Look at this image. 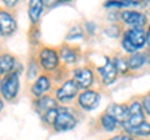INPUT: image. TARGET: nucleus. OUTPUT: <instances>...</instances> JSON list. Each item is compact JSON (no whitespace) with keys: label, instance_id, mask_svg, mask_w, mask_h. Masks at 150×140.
I'll return each mask as SVG.
<instances>
[{"label":"nucleus","instance_id":"c85d7f7f","mask_svg":"<svg viewBox=\"0 0 150 140\" xmlns=\"http://www.w3.org/2000/svg\"><path fill=\"white\" fill-rule=\"evenodd\" d=\"M3 106H4V104H3V100H1V98H0V111L3 110Z\"/></svg>","mask_w":150,"mask_h":140},{"label":"nucleus","instance_id":"a878e982","mask_svg":"<svg viewBox=\"0 0 150 140\" xmlns=\"http://www.w3.org/2000/svg\"><path fill=\"white\" fill-rule=\"evenodd\" d=\"M143 106H144L143 110H145V113L149 114V111H150V108H149V94L144 98V100H143Z\"/></svg>","mask_w":150,"mask_h":140},{"label":"nucleus","instance_id":"393cba45","mask_svg":"<svg viewBox=\"0 0 150 140\" xmlns=\"http://www.w3.org/2000/svg\"><path fill=\"white\" fill-rule=\"evenodd\" d=\"M109 140H135L133 136H130V135H116V136L111 138Z\"/></svg>","mask_w":150,"mask_h":140},{"label":"nucleus","instance_id":"f3484780","mask_svg":"<svg viewBox=\"0 0 150 140\" xmlns=\"http://www.w3.org/2000/svg\"><path fill=\"white\" fill-rule=\"evenodd\" d=\"M146 62V55L143 54V53H134L131 57L129 58L128 63V68L131 70H135V69H139L140 66H143Z\"/></svg>","mask_w":150,"mask_h":140},{"label":"nucleus","instance_id":"2eb2a0df","mask_svg":"<svg viewBox=\"0 0 150 140\" xmlns=\"http://www.w3.org/2000/svg\"><path fill=\"white\" fill-rule=\"evenodd\" d=\"M15 59L10 54H4L0 57V74H9L15 66Z\"/></svg>","mask_w":150,"mask_h":140},{"label":"nucleus","instance_id":"f257e3e1","mask_svg":"<svg viewBox=\"0 0 150 140\" xmlns=\"http://www.w3.org/2000/svg\"><path fill=\"white\" fill-rule=\"evenodd\" d=\"M149 41V33H145L143 29H129L124 33L123 36V48L128 53H137V50L143 48Z\"/></svg>","mask_w":150,"mask_h":140},{"label":"nucleus","instance_id":"1a4fd4ad","mask_svg":"<svg viewBox=\"0 0 150 140\" xmlns=\"http://www.w3.org/2000/svg\"><path fill=\"white\" fill-rule=\"evenodd\" d=\"M78 94V86L73 80L65 81L56 91V99L62 103H69Z\"/></svg>","mask_w":150,"mask_h":140},{"label":"nucleus","instance_id":"0eeeda50","mask_svg":"<svg viewBox=\"0 0 150 140\" xmlns=\"http://www.w3.org/2000/svg\"><path fill=\"white\" fill-rule=\"evenodd\" d=\"M74 79L73 81L75 83V85L79 88H83V89H86L93 84L94 81V75H93V71L88 68H80V69H75L74 73Z\"/></svg>","mask_w":150,"mask_h":140},{"label":"nucleus","instance_id":"cd10ccee","mask_svg":"<svg viewBox=\"0 0 150 140\" xmlns=\"http://www.w3.org/2000/svg\"><path fill=\"white\" fill-rule=\"evenodd\" d=\"M4 4L8 6H14V5H16V1H13V0H9V1H4Z\"/></svg>","mask_w":150,"mask_h":140},{"label":"nucleus","instance_id":"aec40b11","mask_svg":"<svg viewBox=\"0 0 150 140\" xmlns=\"http://www.w3.org/2000/svg\"><path fill=\"white\" fill-rule=\"evenodd\" d=\"M149 132H150V125L148 121H145V123H143L140 127L135 128V129H131L130 132H128V135H130V136H148L149 135Z\"/></svg>","mask_w":150,"mask_h":140},{"label":"nucleus","instance_id":"20e7f679","mask_svg":"<svg viewBox=\"0 0 150 140\" xmlns=\"http://www.w3.org/2000/svg\"><path fill=\"white\" fill-rule=\"evenodd\" d=\"M75 125H76V120H75L74 115L65 110H59L58 115H56V119L53 123L55 132H59V133L71 130L75 128Z\"/></svg>","mask_w":150,"mask_h":140},{"label":"nucleus","instance_id":"ddd939ff","mask_svg":"<svg viewBox=\"0 0 150 140\" xmlns=\"http://www.w3.org/2000/svg\"><path fill=\"white\" fill-rule=\"evenodd\" d=\"M49 88H50V80H49V78L45 76V75H41L40 78H38V80L34 84H33L31 93H33V95L40 98V96H43L45 93L49 90Z\"/></svg>","mask_w":150,"mask_h":140},{"label":"nucleus","instance_id":"6ab92c4d","mask_svg":"<svg viewBox=\"0 0 150 140\" xmlns=\"http://www.w3.org/2000/svg\"><path fill=\"white\" fill-rule=\"evenodd\" d=\"M100 121H101V127L104 128L106 132H109V133L114 132V130L116 129V127H118V124H119L118 121L112 118V116H110L109 114H104V115H103Z\"/></svg>","mask_w":150,"mask_h":140},{"label":"nucleus","instance_id":"a211bd4d","mask_svg":"<svg viewBox=\"0 0 150 140\" xmlns=\"http://www.w3.org/2000/svg\"><path fill=\"white\" fill-rule=\"evenodd\" d=\"M60 58H62L64 63L74 64V63H76V59H78L76 51L71 48H62V50H60Z\"/></svg>","mask_w":150,"mask_h":140},{"label":"nucleus","instance_id":"39448f33","mask_svg":"<svg viewBox=\"0 0 150 140\" xmlns=\"http://www.w3.org/2000/svg\"><path fill=\"white\" fill-rule=\"evenodd\" d=\"M40 64L45 70H54L59 65V55L54 49L44 48L39 55Z\"/></svg>","mask_w":150,"mask_h":140},{"label":"nucleus","instance_id":"b1692460","mask_svg":"<svg viewBox=\"0 0 150 140\" xmlns=\"http://www.w3.org/2000/svg\"><path fill=\"white\" fill-rule=\"evenodd\" d=\"M137 1H109L105 4L106 8L109 6H118V8H123V6H130V5H137Z\"/></svg>","mask_w":150,"mask_h":140},{"label":"nucleus","instance_id":"f03ea898","mask_svg":"<svg viewBox=\"0 0 150 140\" xmlns=\"http://www.w3.org/2000/svg\"><path fill=\"white\" fill-rule=\"evenodd\" d=\"M143 123H145V115L143 106L139 101H134L133 104L129 106V113L128 118L123 123V127L125 128V132L128 133L131 129H135L140 127Z\"/></svg>","mask_w":150,"mask_h":140},{"label":"nucleus","instance_id":"6e6552de","mask_svg":"<svg viewBox=\"0 0 150 140\" xmlns=\"http://www.w3.org/2000/svg\"><path fill=\"white\" fill-rule=\"evenodd\" d=\"M100 104V95L94 90H86L79 96V105L84 110H94Z\"/></svg>","mask_w":150,"mask_h":140},{"label":"nucleus","instance_id":"423d86ee","mask_svg":"<svg viewBox=\"0 0 150 140\" xmlns=\"http://www.w3.org/2000/svg\"><path fill=\"white\" fill-rule=\"evenodd\" d=\"M121 19L124 20L125 24L133 26V29H143L148 23V19L144 14L139 11H131V10L123 11Z\"/></svg>","mask_w":150,"mask_h":140},{"label":"nucleus","instance_id":"7ed1b4c3","mask_svg":"<svg viewBox=\"0 0 150 140\" xmlns=\"http://www.w3.org/2000/svg\"><path fill=\"white\" fill-rule=\"evenodd\" d=\"M0 93L6 100L15 99L19 93V74L9 73L0 81Z\"/></svg>","mask_w":150,"mask_h":140},{"label":"nucleus","instance_id":"bb28decb","mask_svg":"<svg viewBox=\"0 0 150 140\" xmlns=\"http://www.w3.org/2000/svg\"><path fill=\"white\" fill-rule=\"evenodd\" d=\"M86 28L89 29V33H93L94 30L96 29V25H95V24H93V23H88V24H86Z\"/></svg>","mask_w":150,"mask_h":140},{"label":"nucleus","instance_id":"9b49d317","mask_svg":"<svg viewBox=\"0 0 150 140\" xmlns=\"http://www.w3.org/2000/svg\"><path fill=\"white\" fill-rule=\"evenodd\" d=\"M16 29V23L8 11L0 10V35H10Z\"/></svg>","mask_w":150,"mask_h":140},{"label":"nucleus","instance_id":"4468645a","mask_svg":"<svg viewBox=\"0 0 150 140\" xmlns=\"http://www.w3.org/2000/svg\"><path fill=\"white\" fill-rule=\"evenodd\" d=\"M44 3L41 0H31L29 4V16L33 24L38 23V20L40 19V15L43 13Z\"/></svg>","mask_w":150,"mask_h":140},{"label":"nucleus","instance_id":"9d476101","mask_svg":"<svg viewBox=\"0 0 150 140\" xmlns=\"http://www.w3.org/2000/svg\"><path fill=\"white\" fill-rule=\"evenodd\" d=\"M108 62L105 63L104 66H101L98 69V71L101 75V80L105 85H111L112 83L116 80V76H118V70L112 60L106 59Z\"/></svg>","mask_w":150,"mask_h":140},{"label":"nucleus","instance_id":"4be33fe9","mask_svg":"<svg viewBox=\"0 0 150 140\" xmlns=\"http://www.w3.org/2000/svg\"><path fill=\"white\" fill-rule=\"evenodd\" d=\"M112 62H114L115 66H116V70H118V73H126L128 71V63H126V60L121 59V58H116V59H112Z\"/></svg>","mask_w":150,"mask_h":140},{"label":"nucleus","instance_id":"5701e85b","mask_svg":"<svg viewBox=\"0 0 150 140\" xmlns=\"http://www.w3.org/2000/svg\"><path fill=\"white\" fill-rule=\"evenodd\" d=\"M105 34L109 35V36H111V38H118L119 34H120V28H119L118 25L112 24V25L108 26L106 29H105Z\"/></svg>","mask_w":150,"mask_h":140},{"label":"nucleus","instance_id":"f8f14e48","mask_svg":"<svg viewBox=\"0 0 150 140\" xmlns=\"http://www.w3.org/2000/svg\"><path fill=\"white\" fill-rule=\"evenodd\" d=\"M128 113H129V106L123 105V104H110L108 108V113L110 116H112L116 121H121L124 123L128 118Z\"/></svg>","mask_w":150,"mask_h":140},{"label":"nucleus","instance_id":"412c9836","mask_svg":"<svg viewBox=\"0 0 150 140\" xmlns=\"http://www.w3.org/2000/svg\"><path fill=\"white\" fill-rule=\"evenodd\" d=\"M59 113V109L58 108H54V109H50L48 110L46 113H44V121L46 124H51L53 125V123L55 121L56 119V115H58Z\"/></svg>","mask_w":150,"mask_h":140},{"label":"nucleus","instance_id":"dca6fc26","mask_svg":"<svg viewBox=\"0 0 150 140\" xmlns=\"http://www.w3.org/2000/svg\"><path fill=\"white\" fill-rule=\"evenodd\" d=\"M54 108H56V101L50 96H40V99L36 101V109L40 113H46Z\"/></svg>","mask_w":150,"mask_h":140}]
</instances>
